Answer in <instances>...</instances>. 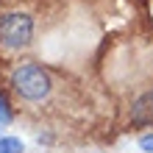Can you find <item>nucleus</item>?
<instances>
[{"mask_svg":"<svg viewBox=\"0 0 153 153\" xmlns=\"http://www.w3.org/2000/svg\"><path fill=\"white\" fill-rule=\"evenodd\" d=\"M128 123L134 125V128H153V89L142 92L137 100L131 103Z\"/></svg>","mask_w":153,"mask_h":153,"instance_id":"obj_3","label":"nucleus"},{"mask_svg":"<svg viewBox=\"0 0 153 153\" xmlns=\"http://www.w3.org/2000/svg\"><path fill=\"white\" fill-rule=\"evenodd\" d=\"M11 89L17 97H22L25 103H42L45 97H50L53 92V78L36 61H25L17 64L11 73Z\"/></svg>","mask_w":153,"mask_h":153,"instance_id":"obj_1","label":"nucleus"},{"mask_svg":"<svg viewBox=\"0 0 153 153\" xmlns=\"http://www.w3.org/2000/svg\"><path fill=\"white\" fill-rule=\"evenodd\" d=\"M0 153H22V142L17 137H0Z\"/></svg>","mask_w":153,"mask_h":153,"instance_id":"obj_4","label":"nucleus"},{"mask_svg":"<svg viewBox=\"0 0 153 153\" xmlns=\"http://www.w3.org/2000/svg\"><path fill=\"white\" fill-rule=\"evenodd\" d=\"M14 120V111H11V103H8V97L0 92V125H8Z\"/></svg>","mask_w":153,"mask_h":153,"instance_id":"obj_5","label":"nucleus"},{"mask_svg":"<svg viewBox=\"0 0 153 153\" xmlns=\"http://www.w3.org/2000/svg\"><path fill=\"white\" fill-rule=\"evenodd\" d=\"M139 148L145 153H153V134H145V137H139Z\"/></svg>","mask_w":153,"mask_h":153,"instance_id":"obj_6","label":"nucleus"},{"mask_svg":"<svg viewBox=\"0 0 153 153\" xmlns=\"http://www.w3.org/2000/svg\"><path fill=\"white\" fill-rule=\"evenodd\" d=\"M33 17L25 11H6L0 17V45L6 50H22L33 39Z\"/></svg>","mask_w":153,"mask_h":153,"instance_id":"obj_2","label":"nucleus"}]
</instances>
